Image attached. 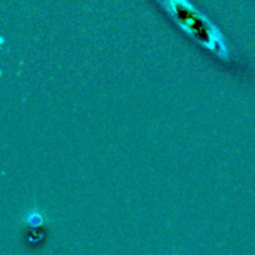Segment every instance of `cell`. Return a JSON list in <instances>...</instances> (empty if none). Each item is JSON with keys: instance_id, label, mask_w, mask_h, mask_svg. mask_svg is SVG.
Masks as SVG:
<instances>
[{"instance_id": "cell-1", "label": "cell", "mask_w": 255, "mask_h": 255, "mask_svg": "<svg viewBox=\"0 0 255 255\" xmlns=\"http://www.w3.org/2000/svg\"><path fill=\"white\" fill-rule=\"evenodd\" d=\"M173 21L205 49L217 55L221 61L232 57L229 43L223 31L188 0H158Z\"/></svg>"}, {"instance_id": "cell-2", "label": "cell", "mask_w": 255, "mask_h": 255, "mask_svg": "<svg viewBox=\"0 0 255 255\" xmlns=\"http://www.w3.org/2000/svg\"><path fill=\"white\" fill-rule=\"evenodd\" d=\"M24 221H25V224L30 226L31 229H37V227L43 226L46 220H45V217H43L37 209H31L30 212H27Z\"/></svg>"}]
</instances>
